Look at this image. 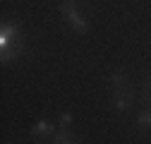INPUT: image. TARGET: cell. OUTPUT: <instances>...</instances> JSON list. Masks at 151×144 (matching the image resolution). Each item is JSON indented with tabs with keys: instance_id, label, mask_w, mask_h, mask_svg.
<instances>
[{
	"instance_id": "obj_1",
	"label": "cell",
	"mask_w": 151,
	"mask_h": 144,
	"mask_svg": "<svg viewBox=\"0 0 151 144\" xmlns=\"http://www.w3.org/2000/svg\"><path fill=\"white\" fill-rule=\"evenodd\" d=\"M24 46H27V36L22 34V27L12 19H5L0 27V60H3V65H10L12 60L19 58L24 53Z\"/></svg>"
},
{
	"instance_id": "obj_2",
	"label": "cell",
	"mask_w": 151,
	"mask_h": 144,
	"mask_svg": "<svg viewBox=\"0 0 151 144\" xmlns=\"http://www.w3.org/2000/svg\"><path fill=\"white\" fill-rule=\"evenodd\" d=\"M60 10H63V14H65L67 24H70L74 31H77V34H86V31H89V22H86L84 17L79 14V10H77V3H74V0H63Z\"/></svg>"
},
{
	"instance_id": "obj_3",
	"label": "cell",
	"mask_w": 151,
	"mask_h": 144,
	"mask_svg": "<svg viewBox=\"0 0 151 144\" xmlns=\"http://www.w3.org/2000/svg\"><path fill=\"white\" fill-rule=\"evenodd\" d=\"M132 103H134V94L129 91V86L115 89V91H113V108H115L118 113H125Z\"/></svg>"
},
{
	"instance_id": "obj_4",
	"label": "cell",
	"mask_w": 151,
	"mask_h": 144,
	"mask_svg": "<svg viewBox=\"0 0 151 144\" xmlns=\"http://www.w3.org/2000/svg\"><path fill=\"white\" fill-rule=\"evenodd\" d=\"M53 130H55V122L53 120H39L31 127V135L34 137H53Z\"/></svg>"
},
{
	"instance_id": "obj_5",
	"label": "cell",
	"mask_w": 151,
	"mask_h": 144,
	"mask_svg": "<svg viewBox=\"0 0 151 144\" xmlns=\"http://www.w3.org/2000/svg\"><path fill=\"white\" fill-rule=\"evenodd\" d=\"M108 82H110L113 89H125V86H127V75H125V70H113L110 77H108Z\"/></svg>"
},
{
	"instance_id": "obj_6",
	"label": "cell",
	"mask_w": 151,
	"mask_h": 144,
	"mask_svg": "<svg viewBox=\"0 0 151 144\" xmlns=\"http://www.w3.org/2000/svg\"><path fill=\"white\" fill-rule=\"evenodd\" d=\"M137 127L142 130V132H151V111L146 108V111H139V115H137Z\"/></svg>"
},
{
	"instance_id": "obj_7",
	"label": "cell",
	"mask_w": 151,
	"mask_h": 144,
	"mask_svg": "<svg viewBox=\"0 0 151 144\" xmlns=\"http://www.w3.org/2000/svg\"><path fill=\"white\" fill-rule=\"evenodd\" d=\"M72 132L67 127H58V132L53 135V144H72Z\"/></svg>"
},
{
	"instance_id": "obj_8",
	"label": "cell",
	"mask_w": 151,
	"mask_h": 144,
	"mask_svg": "<svg viewBox=\"0 0 151 144\" xmlns=\"http://www.w3.org/2000/svg\"><path fill=\"white\" fill-rule=\"evenodd\" d=\"M72 122H74V115H72V113H60V118H58V125H60V127H70Z\"/></svg>"
},
{
	"instance_id": "obj_9",
	"label": "cell",
	"mask_w": 151,
	"mask_h": 144,
	"mask_svg": "<svg viewBox=\"0 0 151 144\" xmlns=\"http://www.w3.org/2000/svg\"><path fill=\"white\" fill-rule=\"evenodd\" d=\"M72 144H82V137H77V135H74V137H72Z\"/></svg>"
},
{
	"instance_id": "obj_10",
	"label": "cell",
	"mask_w": 151,
	"mask_h": 144,
	"mask_svg": "<svg viewBox=\"0 0 151 144\" xmlns=\"http://www.w3.org/2000/svg\"><path fill=\"white\" fill-rule=\"evenodd\" d=\"M36 144H41V142H36Z\"/></svg>"
}]
</instances>
